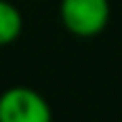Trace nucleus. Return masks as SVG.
<instances>
[{
	"instance_id": "obj_1",
	"label": "nucleus",
	"mask_w": 122,
	"mask_h": 122,
	"mask_svg": "<svg viewBox=\"0 0 122 122\" xmlns=\"http://www.w3.org/2000/svg\"><path fill=\"white\" fill-rule=\"evenodd\" d=\"M59 18L70 34L91 39L109 25L111 5L109 0H61Z\"/></svg>"
},
{
	"instance_id": "obj_2",
	"label": "nucleus",
	"mask_w": 122,
	"mask_h": 122,
	"mask_svg": "<svg viewBox=\"0 0 122 122\" xmlns=\"http://www.w3.org/2000/svg\"><path fill=\"white\" fill-rule=\"evenodd\" d=\"M0 122H52V109L39 91L11 86L0 93Z\"/></svg>"
},
{
	"instance_id": "obj_3",
	"label": "nucleus",
	"mask_w": 122,
	"mask_h": 122,
	"mask_svg": "<svg viewBox=\"0 0 122 122\" xmlns=\"http://www.w3.org/2000/svg\"><path fill=\"white\" fill-rule=\"evenodd\" d=\"M23 32V14L9 0H0V48L11 45Z\"/></svg>"
}]
</instances>
